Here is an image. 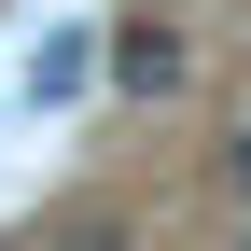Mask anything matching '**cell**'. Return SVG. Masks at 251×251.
Here are the masks:
<instances>
[{
	"mask_svg": "<svg viewBox=\"0 0 251 251\" xmlns=\"http://www.w3.org/2000/svg\"><path fill=\"white\" fill-rule=\"evenodd\" d=\"M56 251H126V224H112V209H70V224H56Z\"/></svg>",
	"mask_w": 251,
	"mask_h": 251,
	"instance_id": "obj_3",
	"label": "cell"
},
{
	"mask_svg": "<svg viewBox=\"0 0 251 251\" xmlns=\"http://www.w3.org/2000/svg\"><path fill=\"white\" fill-rule=\"evenodd\" d=\"M98 70H112V56H98V28H56V42L28 56V98H84Z\"/></svg>",
	"mask_w": 251,
	"mask_h": 251,
	"instance_id": "obj_2",
	"label": "cell"
},
{
	"mask_svg": "<svg viewBox=\"0 0 251 251\" xmlns=\"http://www.w3.org/2000/svg\"><path fill=\"white\" fill-rule=\"evenodd\" d=\"M224 196L251 209V126H237V140H224Z\"/></svg>",
	"mask_w": 251,
	"mask_h": 251,
	"instance_id": "obj_4",
	"label": "cell"
},
{
	"mask_svg": "<svg viewBox=\"0 0 251 251\" xmlns=\"http://www.w3.org/2000/svg\"><path fill=\"white\" fill-rule=\"evenodd\" d=\"M112 84H126L140 112H168L181 84H196V42H181L168 14H126V28H112Z\"/></svg>",
	"mask_w": 251,
	"mask_h": 251,
	"instance_id": "obj_1",
	"label": "cell"
}]
</instances>
